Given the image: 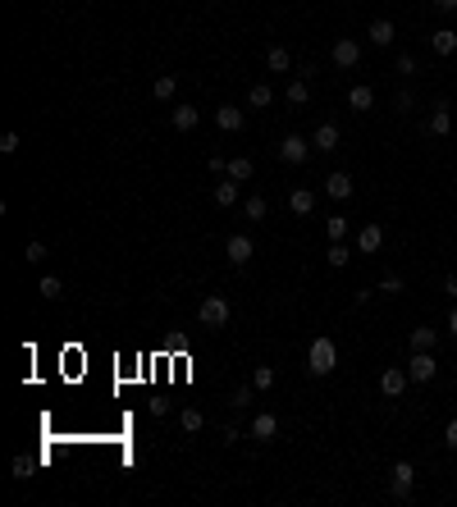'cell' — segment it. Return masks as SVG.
<instances>
[{"mask_svg": "<svg viewBox=\"0 0 457 507\" xmlns=\"http://www.w3.org/2000/svg\"><path fill=\"white\" fill-rule=\"evenodd\" d=\"M334 366H338V347H334V338L320 334L316 343H311V352H307V370L316 379H325V375H334Z\"/></svg>", "mask_w": 457, "mask_h": 507, "instance_id": "cell-1", "label": "cell"}, {"mask_svg": "<svg viewBox=\"0 0 457 507\" xmlns=\"http://www.w3.org/2000/svg\"><path fill=\"white\" fill-rule=\"evenodd\" d=\"M229 316H233V311H229V302L220 297V292H210V297L197 306V320H201L206 329H225V325H229Z\"/></svg>", "mask_w": 457, "mask_h": 507, "instance_id": "cell-2", "label": "cell"}, {"mask_svg": "<svg viewBox=\"0 0 457 507\" xmlns=\"http://www.w3.org/2000/svg\"><path fill=\"white\" fill-rule=\"evenodd\" d=\"M329 60H334L338 69H357V64H362V42H357V37H338Z\"/></svg>", "mask_w": 457, "mask_h": 507, "instance_id": "cell-3", "label": "cell"}, {"mask_svg": "<svg viewBox=\"0 0 457 507\" xmlns=\"http://www.w3.org/2000/svg\"><path fill=\"white\" fill-rule=\"evenodd\" d=\"M388 475H393V480H388V489H393V499H398V503H407V499H412V480H416V466H412V462H393V471H388Z\"/></svg>", "mask_w": 457, "mask_h": 507, "instance_id": "cell-4", "label": "cell"}, {"mask_svg": "<svg viewBox=\"0 0 457 507\" xmlns=\"http://www.w3.org/2000/svg\"><path fill=\"white\" fill-rule=\"evenodd\" d=\"M225 256H229V266H233V270H247V261L256 256V247H251L247 233H233V238L225 242Z\"/></svg>", "mask_w": 457, "mask_h": 507, "instance_id": "cell-5", "label": "cell"}, {"mask_svg": "<svg viewBox=\"0 0 457 507\" xmlns=\"http://www.w3.org/2000/svg\"><path fill=\"white\" fill-rule=\"evenodd\" d=\"M434 375H439L434 352H412V362H407V379H412V384H430Z\"/></svg>", "mask_w": 457, "mask_h": 507, "instance_id": "cell-6", "label": "cell"}, {"mask_svg": "<svg viewBox=\"0 0 457 507\" xmlns=\"http://www.w3.org/2000/svg\"><path fill=\"white\" fill-rule=\"evenodd\" d=\"M279 434V416L275 412H256L247 425V439H256V443H270V439Z\"/></svg>", "mask_w": 457, "mask_h": 507, "instance_id": "cell-7", "label": "cell"}, {"mask_svg": "<svg viewBox=\"0 0 457 507\" xmlns=\"http://www.w3.org/2000/svg\"><path fill=\"white\" fill-rule=\"evenodd\" d=\"M407 384H412V379H407V366H388L384 375H380V393H384V398H393V402L403 398V388H407Z\"/></svg>", "mask_w": 457, "mask_h": 507, "instance_id": "cell-8", "label": "cell"}, {"mask_svg": "<svg viewBox=\"0 0 457 507\" xmlns=\"http://www.w3.org/2000/svg\"><path fill=\"white\" fill-rule=\"evenodd\" d=\"M307 155H311V142L297 138V133H288V138L279 142V160H284V165H302Z\"/></svg>", "mask_w": 457, "mask_h": 507, "instance_id": "cell-9", "label": "cell"}, {"mask_svg": "<svg viewBox=\"0 0 457 507\" xmlns=\"http://www.w3.org/2000/svg\"><path fill=\"white\" fill-rule=\"evenodd\" d=\"M380 247H384V229L380 224H362V229H357V251H362V256H375Z\"/></svg>", "mask_w": 457, "mask_h": 507, "instance_id": "cell-10", "label": "cell"}, {"mask_svg": "<svg viewBox=\"0 0 457 507\" xmlns=\"http://www.w3.org/2000/svg\"><path fill=\"white\" fill-rule=\"evenodd\" d=\"M425 133H430V138H449V133H453V110H449L444 101L430 110V119H425Z\"/></svg>", "mask_w": 457, "mask_h": 507, "instance_id": "cell-11", "label": "cell"}, {"mask_svg": "<svg viewBox=\"0 0 457 507\" xmlns=\"http://www.w3.org/2000/svg\"><path fill=\"white\" fill-rule=\"evenodd\" d=\"M325 192H329V197H334V201H348V197H352V192H357L352 174H348V169H334V174H329V179H325Z\"/></svg>", "mask_w": 457, "mask_h": 507, "instance_id": "cell-12", "label": "cell"}, {"mask_svg": "<svg viewBox=\"0 0 457 507\" xmlns=\"http://www.w3.org/2000/svg\"><path fill=\"white\" fill-rule=\"evenodd\" d=\"M210 197H215V206H220V210H229V206H233V201H238V197H242V188H238V179H229V174H225V179H220V183H215V188H210Z\"/></svg>", "mask_w": 457, "mask_h": 507, "instance_id": "cell-13", "label": "cell"}, {"mask_svg": "<svg viewBox=\"0 0 457 507\" xmlns=\"http://www.w3.org/2000/svg\"><path fill=\"white\" fill-rule=\"evenodd\" d=\"M242 124H247V114H242L238 105H220V110H215V129L220 133H238Z\"/></svg>", "mask_w": 457, "mask_h": 507, "instance_id": "cell-14", "label": "cell"}, {"mask_svg": "<svg viewBox=\"0 0 457 507\" xmlns=\"http://www.w3.org/2000/svg\"><path fill=\"white\" fill-rule=\"evenodd\" d=\"M311 146H316L320 155L334 151V146H338V124H316V133H311Z\"/></svg>", "mask_w": 457, "mask_h": 507, "instance_id": "cell-15", "label": "cell"}, {"mask_svg": "<svg viewBox=\"0 0 457 507\" xmlns=\"http://www.w3.org/2000/svg\"><path fill=\"white\" fill-rule=\"evenodd\" d=\"M430 51L434 55H453L457 51V32H453V28H434V32H430Z\"/></svg>", "mask_w": 457, "mask_h": 507, "instance_id": "cell-16", "label": "cell"}, {"mask_svg": "<svg viewBox=\"0 0 457 507\" xmlns=\"http://www.w3.org/2000/svg\"><path fill=\"white\" fill-rule=\"evenodd\" d=\"M197 124H201V110H197V105H174V129H179V133H192Z\"/></svg>", "mask_w": 457, "mask_h": 507, "instance_id": "cell-17", "label": "cell"}, {"mask_svg": "<svg viewBox=\"0 0 457 507\" xmlns=\"http://www.w3.org/2000/svg\"><path fill=\"white\" fill-rule=\"evenodd\" d=\"M288 210H293V215H311V210H316V192H311V188H293Z\"/></svg>", "mask_w": 457, "mask_h": 507, "instance_id": "cell-18", "label": "cell"}, {"mask_svg": "<svg viewBox=\"0 0 457 507\" xmlns=\"http://www.w3.org/2000/svg\"><path fill=\"white\" fill-rule=\"evenodd\" d=\"M366 37H371V46H393V37H398L393 32V18H375Z\"/></svg>", "mask_w": 457, "mask_h": 507, "instance_id": "cell-19", "label": "cell"}, {"mask_svg": "<svg viewBox=\"0 0 457 507\" xmlns=\"http://www.w3.org/2000/svg\"><path fill=\"white\" fill-rule=\"evenodd\" d=\"M434 343H439V329H430V325L412 329V352H434Z\"/></svg>", "mask_w": 457, "mask_h": 507, "instance_id": "cell-20", "label": "cell"}, {"mask_svg": "<svg viewBox=\"0 0 457 507\" xmlns=\"http://www.w3.org/2000/svg\"><path fill=\"white\" fill-rule=\"evenodd\" d=\"M174 92H179V73H160L151 83V96L155 101H174Z\"/></svg>", "mask_w": 457, "mask_h": 507, "instance_id": "cell-21", "label": "cell"}, {"mask_svg": "<svg viewBox=\"0 0 457 507\" xmlns=\"http://www.w3.org/2000/svg\"><path fill=\"white\" fill-rule=\"evenodd\" d=\"M270 101H275V87H270V83H251L247 87V105H251V110H266Z\"/></svg>", "mask_w": 457, "mask_h": 507, "instance_id": "cell-22", "label": "cell"}, {"mask_svg": "<svg viewBox=\"0 0 457 507\" xmlns=\"http://www.w3.org/2000/svg\"><path fill=\"white\" fill-rule=\"evenodd\" d=\"M348 105H352V110H357V114H362V110H371V105H375V87H366V83H357V87H352V92H348Z\"/></svg>", "mask_w": 457, "mask_h": 507, "instance_id": "cell-23", "label": "cell"}, {"mask_svg": "<svg viewBox=\"0 0 457 507\" xmlns=\"http://www.w3.org/2000/svg\"><path fill=\"white\" fill-rule=\"evenodd\" d=\"M266 64H270V73H288V69H293V55H288L284 46H270V51H266Z\"/></svg>", "mask_w": 457, "mask_h": 507, "instance_id": "cell-24", "label": "cell"}, {"mask_svg": "<svg viewBox=\"0 0 457 507\" xmlns=\"http://www.w3.org/2000/svg\"><path fill=\"white\" fill-rule=\"evenodd\" d=\"M307 96H311V87H307V78H293V83L284 87V101L288 105H307Z\"/></svg>", "mask_w": 457, "mask_h": 507, "instance_id": "cell-25", "label": "cell"}, {"mask_svg": "<svg viewBox=\"0 0 457 507\" xmlns=\"http://www.w3.org/2000/svg\"><path fill=\"white\" fill-rule=\"evenodd\" d=\"M325 261H329V266H334V270H343V266H348V261H352V247H348V242H329V251H325Z\"/></svg>", "mask_w": 457, "mask_h": 507, "instance_id": "cell-26", "label": "cell"}, {"mask_svg": "<svg viewBox=\"0 0 457 507\" xmlns=\"http://www.w3.org/2000/svg\"><path fill=\"white\" fill-rule=\"evenodd\" d=\"M325 238L329 242H343L348 238V215H329L325 220Z\"/></svg>", "mask_w": 457, "mask_h": 507, "instance_id": "cell-27", "label": "cell"}, {"mask_svg": "<svg viewBox=\"0 0 457 507\" xmlns=\"http://www.w3.org/2000/svg\"><path fill=\"white\" fill-rule=\"evenodd\" d=\"M251 388H256V393L275 388V366H256V370H251Z\"/></svg>", "mask_w": 457, "mask_h": 507, "instance_id": "cell-28", "label": "cell"}, {"mask_svg": "<svg viewBox=\"0 0 457 507\" xmlns=\"http://www.w3.org/2000/svg\"><path fill=\"white\" fill-rule=\"evenodd\" d=\"M179 425H183V434H197L201 425H206V416L197 412V407H183V416H179Z\"/></svg>", "mask_w": 457, "mask_h": 507, "instance_id": "cell-29", "label": "cell"}, {"mask_svg": "<svg viewBox=\"0 0 457 507\" xmlns=\"http://www.w3.org/2000/svg\"><path fill=\"white\" fill-rule=\"evenodd\" d=\"M37 292H42L46 302H60V297H64V284H60V279H55V275H46L42 284H37Z\"/></svg>", "mask_w": 457, "mask_h": 507, "instance_id": "cell-30", "label": "cell"}, {"mask_svg": "<svg viewBox=\"0 0 457 507\" xmlns=\"http://www.w3.org/2000/svg\"><path fill=\"white\" fill-rule=\"evenodd\" d=\"M229 179H251V155H233V160H229Z\"/></svg>", "mask_w": 457, "mask_h": 507, "instance_id": "cell-31", "label": "cell"}, {"mask_svg": "<svg viewBox=\"0 0 457 507\" xmlns=\"http://www.w3.org/2000/svg\"><path fill=\"white\" fill-rule=\"evenodd\" d=\"M266 215H270L266 197H247V220H266Z\"/></svg>", "mask_w": 457, "mask_h": 507, "instance_id": "cell-32", "label": "cell"}, {"mask_svg": "<svg viewBox=\"0 0 457 507\" xmlns=\"http://www.w3.org/2000/svg\"><path fill=\"white\" fill-rule=\"evenodd\" d=\"M251 393H256V388H247V384H242V388H233V398H229V407H233V412H242V407H247V402H251Z\"/></svg>", "mask_w": 457, "mask_h": 507, "instance_id": "cell-33", "label": "cell"}, {"mask_svg": "<svg viewBox=\"0 0 457 507\" xmlns=\"http://www.w3.org/2000/svg\"><path fill=\"white\" fill-rule=\"evenodd\" d=\"M18 151V133L9 129V133H0V155H14Z\"/></svg>", "mask_w": 457, "mask_h": 507, "instance_id": "cell-34", "label": "cell"}, {"mask_svg": "<svg viewBox=\"0 0 457 507\" xmlns=\"http://www.w3.org/2000/svg\"><path fill=\"white\" fill-rule=\"evenodd\" d=\"M393 69L403 73V78H412V73H416V55H407V51H403V55H398V64H393Z\"/></svg>", "mask_w": 457, "mask_h": 507, "instance_id": "cell-35", "label": "cell"}, {"mask_svg": "<svg viewBox=\"0 0 457 507\" xmlns=\"http://www.w3.org/2000/svg\"><path fill=\"white\" fill-rule=\"evenodd\" d=\"M407 284H403V279H398V275H384L380 279V292H393V297H398V292H403Z\"/></svg>", "mask_w": 457, "mask_h": 507, "instance_id": "cell-36", "label": "cell"}, {"mask_svg": "<svg viewBox=\"0 0 457 507\" xmlns=\"http://www.w3.org/2000/svg\"><path fill=\"white\" fill-rule=\"evenodd\" d=\"M23 256L32 261V266H37V261H46V242H28V251H23Z\"/></svg>", "mask_w": 457, "mask_h": 507, "instance_id": "cell-37", "label": "cell"}, {"mask_svg": "<svg viewBox=\"0 0 457 507\" xmlns=\"http://www.w3.org/2000/svg\"><path fill=\"white\" fill-rule=\"evenodd\" d=\"M444 448H449V453H457V416L449 421V430H444Z\"/></svg>", "mask_w": 457, "mask_h": 507, "instance_id": "cell-38", "label": "cell"}, {"mask_svg": "<svg viewBox=\"0 0 457 507\" xmlns=\"http://www.w3.org/2000/svg\"><path fill=\"white\" fill-rule=\"evenodd\" d=\"M393 110H398V114L412 110V92H398V96H393Z\"/></svg>", "mask_w": 457, "mask_h": 507, "instance_id": "cell-39", "label": "cell"}, {"mask_svg": "<svg viewBox=\"0 0 457 507\" xmlns=\"http://www.w3.org/2000/svg\"><path fill=\"white\" fill-rule=\"evenodd\" d=\"M206 165H210V174H229V160H225V155H210Z\"/></svg>", "mask_w": 457, "mask_h": 507, "instance_id": "cell-40", "label": "cell"}, {"mask_svg": "<svg viewBox=\"0 0 457 507\" xmlns=\"http://www.w3.org/2000/svg\"><path fill=\"white\" fill-rule=\"evenodd\" d=\"M434 9H439V14H457V0H430Z\"/></svg>", "mask_w": 457, "mask_h": 507, "instance_id": "cell-41", "label": "cell"}, {"mask_svg": "<svg viewBox=\"0 0 457 507\" xmlns=\"http://www.w3.org/2000/svg\"><path fill=\"white\" fill-rule=\"evenodd\" d=\"M444 292H449V297H457V270H453L449 279H444Z\"/></svg>", "mask_w": 457, "mask_h": 507, "instance_id": "cell-42", "label": "cell"}, {"mask_svg": "<svg viewBox=\"0 0 457 507\" xmlns=\"http://www.w3.org/2000/svg\"><path fill=\"white\" fill-rule=\"evenodd\" d=\"M449 334H457V306L449 311Z\"/></svg>", "mask_w": 457, "mask_h": 507, "instance_id": "cell-43", "label": "cell"}]
</instances>
